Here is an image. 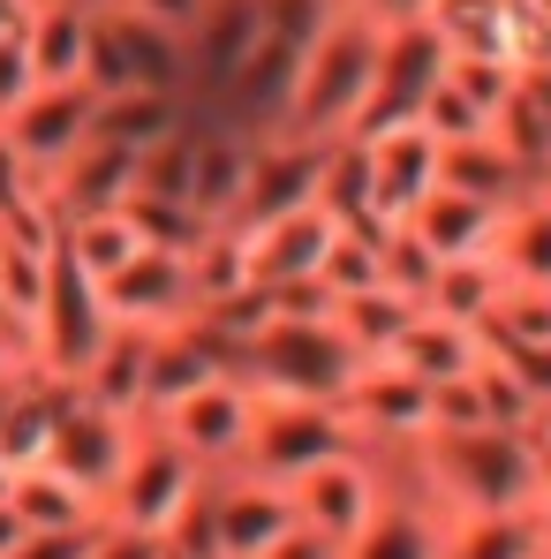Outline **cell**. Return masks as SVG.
<instances>
[{"label":"cell","mask_w":551,"mask_h":559,"mask_svg":"<svg viewBox=\"0 0 551 559\" xmlns=\"http://www.w3.org/2000/svg\"><path fill=\"white\" fill-rule=\"evenodd\" d=\"M378 61H385V23H370L363 8L333 0V15L318 23V38L302 46L287 129L318 136V144L356 136V121H363V106H370V84H378Z\"/></svg>","instance_id":"cell-1"},{"label":"cell","mask_w":551,"mask_h":559,"mask_svg":"<svg viewBox=\"0 0 551 559\" xmlns=\"http://www.w3.org/2000/svg\"><path fill=\"white\" fill-rule=\"evenodd\" d=\"M235 371L250 378L257 393H287V401H340V393H348V378L363 371V356L340 341V325H333V318H265V325L242 341Z\"/></svg>","instance_id":"cell-2"},{"label":"cell","mask_w":551,"mask_h":559,"mask_svg":"<svg viewBox=\"0 0 551 559\" xmlns=\"http://www.w3.org/2000/svg\"><path fill=\"white\" fill-rule=\"evenodd\" d=\"M287 530H295V499H287V484L250 476V468H219L175 537H182L189 552H204V559H265Z\"/></svg>","instance_id":"cell-3"},{"label":"cell","mask_w":551,"mask_h":559,"mask_svg":"<svg viewBox=\"0 0 551 559\" xmlns=\"http://www.w3.org/2000/svg\"><path fill=\"white\" fill-rule=\"evenodd\" d=\"M204 484H212V468L189 462L182 447L144 416L136 424V447H129V462L113 476V491L98 499L106 507V522L113 530H144V537H175L189 522V507L204 499Z\"/></svg>","instance_id":"cell-4"},{"label":"cell","mask_w":551,"mask_h":559,"mask_svg":"<svg viewBox=\"0 0 551 559\" xmlns=\"http://www.w3.org/2000/svg\"><path fill=\"white\" fill-rule=\"evenodd\" d=\"M113 333V310L98 295V280L84 265L61 258L53 242V273H46V302H38V325H31V371H46L53 385H76L92 371V356Z\"/></svg>","instance_id":"cell-5"},{"label":"cell","mask_w":551,"mask_h":559,"mask_svg":"<svg viewBox=\"0 0 551 559\" xmlns=\"http://www.w3.org/2000/svg\"><path fill=\"white\" fill-rule=\"evenodd\" d=\"M84 84L98 98L106 92H167V98H189V38L129 15V8H106L92 31V69Z\"/></svg>","instance_id":"cell-6"},{"label":"cell","mask_w":551,"mask_h":559,"mask_svg":"<svg viewBox=\"0 0 551 559\" xmlns=\"http://www.w3.org/2000/svg\"><path fill=\"white\" fill-rule=\"evenodd\" d=\"M152 424L182 447L189 462L212 468V476H219V468H242L250 431H257V385H250L242 371H219V378H204L196 393L152 408Z\"/></svg>","instance_id":"cell-7"},{"label":"cell","mask_w":551,"mask_h":559,"mask_svg":"<svg viewBox=\"0 0 551 559\" xmlns=\"http://www.w3.org/2000/svg\"><path fill=\"white\" fill-rule=\"evenodd\" d=\"M385 491H393V476H385V462H378L370 447H340V454L310 462L287 484L295 522L318 530V537H333V545H356V537H363L370 514L385 507Z\"/></svg>","instance_id":"cell-8"},{"label":"cell","mask_w":551,"mask_h":559,"mask_svg":"<svg viewBox=\"0 0 551 559\" xmlns=\"http://www.w3.org/2000/svg\"><path fill=\"white\" fill-rule=\"evenodd\" d=\"M340 447H363L340 416V401H287V393H257V431H250V454L242 468L250 476H273V484H295L310 462L340 454Z\"/></svg>","instance_id":"cell-9"},{"label":"cell","mask_w":551,"mask_h":559,"mask_svg":"<svg viewBox=\"0 0 551 559\" xmlns=\"http://www.w3.org/2000/svg\"><path fill=\"white\" fill-rule=\"evenodd\" d=\"M340 416H348V431L363 439L378 462L408 454V447L431 439V385L408 378L393 356H370L363 371L348 378V393H340Z\"/></svg>","instance_id":"cell-10"},{"label":"cell","mask_w":551,"mask_h":559,"mask_svg":"<svg viewBox=\"0 0 551 559\" xmlns=\"http://www.w3.org/2000/svg\"><path fill=\"white\" fill-rule=\"evenodd\" d=\"M92 121H98L92 84H38V92L0 121V144H8V159H15L31 182H46L61 159H76V152L92 144Z\"/></svg>","instance_id":"cell-11"},{"label":"cell","mask_w":551,"mask_h":559,"mask_svg":"<svg viewBox=\"0 0 551 559\" xmlns=\"http://www.w3.org/2000/svg\"><path fill=\"white\" fill-rule=\"evenodd\" d=\"M136 424L144 416H121V408H98L84 401L76 385L61 393V416H53V439H46V462L61 468V476H76L92 499L113 491V476L129 462V447H136Z\"/></svg>","instance_id":"cell-12"},{"label":"cell","mask_w":551,"mask_h":559,"mask_svg":"<svg viewBox=\"0 0 551 559\" xmlns=\"http://www.w3.org/2000/svg\"><path fill=\"white\" fill-rule=\"evenodd\" d=\"M439 76H446V46L431 38V23H423V15H416V23H393V31H385L378 84H370V106H363V121H356V136H348V144H363V136H378V129L416 121V114H423V98L439 92Z\"/></svg>","instance_id":"cell-13"},{"label":"cell","mask_w":551,"mask_h":559,"mask_svg":"<svg viewBox=\"0 0 551 559\" xmlns=\"http://www.w3.org/2000/svg\"><path fill=\"white\" fill-rule=\"evenodd\" d=\"M250 167H257V136H242L212 114H189V212L204 227H227L242 212Z\"/></svg>","instance_id":"cell-14"},{"label":"cell","mask_w":551,"mask_h":559,"mask_svg":"<svg viewBox=\"0 0 551 559\" xmlns=\"http://www.w3.org/2000/svg\"><path fill=\"white\" fill-rule=\"evenodd\" d=\"M325 152H333V144H318V136H295V129H273V136H257V167H250V189H242V212H235V227H257V219H279V212H302V204H318Z\"/></svg>","instance_id":"cell-15"},{"label":"cell","mask_w":551,"mask_h":559,"mask_svg":"<svg viewBox=\"0 0 551 559\" xmlns=\"http://www.w3.org/2000/svg\"><path fill=\"white\" fill-rule=\"evenodd\" d=\"M363 159H370V212L393 219V227L439 189V136L423 121H400V129L363 136Z\"/></svg>","instance_id":"cell-16"},{"label":"cell","mask_w":551,"mask_h":559,"mask_svg":"<svg viewBox=\"0 0 551 559\" xmlns=\"http://www.w3.org/2000/svg\"><path fill=\"white\" fill-rule=\"evenodd\" d=\"M340 219L325 204H302V212H279V219H257L242 227V250H250V280L273 295V287H295V280H318L325 250H333Z\"/></svg>","instance_id":"cell-17"},{"label":"cell","mask_w":551,"mask_h":559,"mask_svg":"<svg viewBox=\"0 0 551 559\" xmlns=\"http://www.w3.org/2000/svg\"><path fill=\"white\" fill-rule=\"evenodd\" d=\"M98 295H106L113 325H144V333H159V325H182L189 310H196L189 258H175V250H136V258H129V265H121L113 280H98Z\"/></svg>","instance_id":"cell-18"},{"label":"cell","mask_w":551,"mask_h":559,"mask_svg":"<svg viewBox=\"0 0 551 559\" xmlns=\"http://www.w3.org/2000/svg\"><path fill=\"white\" fill-rule=\"evenodd\" d=\"M257 31H265V0H212L204 8V23L189 31V114H204L227 92V76L250 61Z\"/></svg>","instance_id":"cell-19"},{"label":"cell","mask_w":551,"mask_h":559,"mask_svg":"<svg viewBox=\"0 0 551 559\" xmlns=\"http://www.w3.org/2000/svg\"><path fill=\"white\" fill-rule=\"evenodd\" d=\"M136 159L144 152H121V144H84L76 159H61L53 175H46V204H53V219H84V212H121L129 197H136Z\"/></svg>","instance_id":"cell-20"},{"label":"cell","mask_w":551,"mask_h":559,"mask_svg":"<svg viewBox=\"0 0 551 559\" xmlns=\"http://www.w3.org/2000/svg\"><path fill=\"white\" fill-rule=\"evenodd\" d=\"M499 204H483V197H460V189H431L400 227L439 258V265H454V258H483L491 250V235H499Z\"/></svg>","instance_id":"cell-21"},{"label":"cell","mask_w":551,"mask_h":559,"mask_svg":"<svg viewBox=\"0 0 551 559\" xmlns=\"http://www.w3.org/2000/svg\"><path fill=\"white\" fill-rule=\"evenodd\" d=\"M92 31H98V15H84L76 0H31V23H23L31 76H38V84H84V69H92Z\"/></svg>","instance_id":"cell-22"},{"label":"cell","mask_w":551,"mask_h":559,"mask_svg":"<svg viewBox=\"0 0 551 559\" xmlns=\"http://www.w3.org/2000/svg\"><path fill=\"white\" fill-rule=\"evenodd\" d=\"M340 559H446V514L393 484L385 507L370 514V530L356 545H340Z\"/></svg>","instance_id":"cell-23"},{"label":"cell","mask_w":551,"mask_h":559,"mask_svg":"<svg viewBox=\"0 0 551 559\" xmlns=\"http://www.w3.org/2000/svg\"><path fill=\"white\" fill-rule=\"evenodd\" d=\"M491 136L514 152V167L537 189H551V69H514V92L499 106Z\"/></svg>","instance_id":"cell-24"},{"label":"cell","mask_w":551,"mask_h":559,"mask_svg":"<svg viewBox=\"0 0 551 559\" xmlns=\"http://www.w3.org/2000/svg\"><path fill=\"white\" fill-rule=\"evenodd\" d=\"M385 356H393L408 378H423V385H446V378H468L476 364H483V333L439 318V310H416V325H408Z\"/></svg>","instance_id":"cell-25"},{"label":"cell","mask_w":551,"mask_h":559,"mask_svg":"<svg viewBox=\"0 0 551 559\" xmlns=\"http://www.w3.org/2000/svg\"><path fill=\"white\" fill-rule=\"evenodd\" d=\"M439 189H460V197H483V204H522L529 197V175L514 167V152L483 129V136H460V144H439Z\"/></svg>","instance_id":"cell-26"},{"label":"cell","mask_w":551,"mask_h":559,"mask_svg":"<svg viewBox=\"0 0 551 559\" xmlns=\"http://www.w3.org/2000/svg\"><path fill=\"white\" fill-rule=\"evenodd\" d=\"M0 491H8V507L23 514V530H92V522H106V507H98L76 476H61L53 462L15 468Z\"/></svg>","instance_id":"cell-27"},{"label":"cell","mask_w":551,"mask_h":559,"mask_svg":"<svg viewBox=\"0 0 551 559\" xmlns=\"http://www.w3.org/2000/svg\"><path fill=\"white\" fill-rule=\"evenodd\" d=\"M144 371H152V333H144V325H113L106 348L92 356V371L76 378V393L98 401V408L144 416Z\"/></svg>","instance_id":"cell-28"},{"label":"cell","mask_w":551,"mask_h":559,"mask_svg":"<svg viewBox=\"0 0 551 559\" xmlns=\"http://www.w3.org/2000/svg\"><path fill=\"white\" fill-rule=\"evenodd\" d=\"M416 310H423V302L400 295V287H385V280H378V287H356V295H333V325H340V341H348L363 364L385 356V348L416 325Z\"/></svg>","instance_id":"cell-29"},{"label":"cell","mask_w":551,"mask_h":559,"mask_svg":"<svg viewBox=\"0 0 551 559\" xmlns=\"http://www.w3.org/2000/svg\"><path fill=\"white\" fill-rule=\"evenodd\" d=\"M491 258L522 287H551V189H529L522 204H506V219L491 235Z\"/></svg>","instance_id":"cell-30"},{"label":"cell","mask_w":551,"mask_h":559,"mask_svg":"<svg viewBox=\"0 0 551 559\" xmlns=\"http://www.w3.org/2000/svg\"><path fill=\"white\" fill-rule=\"evenodd\" d=\"M544 514L537 507H506V514H446V559H529L544 545Z\"/></svg>","instance_id":"cell-31"},{"label":"cell","mask_w":551,"mask_h":559,"mask_svg":"<svg viewBox=\"0 0 551 559\" xmlns=\"http://www.w3.org/2000/svg\"><path fill=\"white\" fill-rule=\"evenodd\" d=\"M189 121V98H167V92H106L98 98V121L92 136L98 144H121V152H152L159 136H175Z\"/></svg>","instance_id":"cell-32"},{"label":"cell","mask_w":551,"mask_h":559,"mask_svg":"<svg viewBox=\"0 0 551 559\" xmlns=\"http://www.w3.org/2000/svg\"><path fill=\"white\" fill-rule=\"evenodd\" d=\"M499 295H506V273H499V258L483 250V258H454V265H439L431 295H423V310H439V318H454V325H476V333H483V318L499 310Z\"/></svg>","instance_id":"cell-33"},{"label":"cell","mask_w":551,"mask_h":559,"mask_svg":"<svg viewBox=\"0 0 551 559\" xmlns=\"http://www.w3.org/2000/svg\"><path fill=\"white\" fill-rule=\"evenodd\" d=\"M423 23L446 53H491L506 61V0H423Z\"/></svg>","instance_id":"cell-34"},{"label":"cell","mask_w":551,"mask_h":559,"mask_svg":"<svg viewBox=\"0 0 551 559\" xmlns=\"http://www.w3.org/2000/svg\"><path fill=\"white\" fill-rule=\"evenodd\" d=\"M136 250H144V242H136L129 212H84V219H61V258L84 265L92 280H113Z\"/></svg>","instance_id":"cell-35"},{"label":"cell","mask_w":551,"mask_h":559,"mask_svg":"<svg viewBox=\"0 0 551 559\" xmlns=\"http://www.w3.org/2000/svg\"><path fill=\"white\" fill-rule=\"evenodd\" d=\"M46 273H53V250H38V242H15V235L0 227V325H15L23 341H31V325H38Z\"/></svg>","instance_id":"cell-36"},{"label":"cell","mask_w":551,"mask_h":559,"mask_svg":"<svg viewBox=\"0 0 551 559\" xmlns=\"http://www.w3.org/2000/svg\"><path fill=\"white\" fill-rule=\"evenodd\" d=\"M476 401H483V424H499V431H537L544 424V408L529 401V385L514 378V364L499 356V348H483V364H476Z\"/></svg>","instance_id":"cell-37"},{"label":"cell","mask_w":551,"mask_h":559,"mask_svg":"<svg viewBox=\"0 0 551 559\" xmlns=\"http://www.w3.org/2000/svg\"><path fill=\"white\" fill-rule=\"evenodd\" d=\"M121 212H129V227H136L144 250H175V258H189V250L204 242V219H196L189 204H175V197H129Z\"/></svg>","instance_id":"cell-38"},{"label":"cell","mask_w":551,"mask_h":559,"mask_svg":"<svg viewBox=\"0 0 551 559\" xmlns=\"http://www.w3.org/2000/svg\"><path fill=\"white\" fill-rule=\"evenodd\" d=\"M318 204L333 212V219H363L370 212V159H363V144H333L325 152V175H318Z\"/></svg>","instance_id":"cell-39"},{"label":"cell","mask_w":551,"mask_h":559,"mask_svg":"<svg viewBox=\"0 0 551 559\" xmlns=\"http://www.w3.org/2000/svg\"><path fill=\"white\" fill-rule=\"evenodd\" d=\"M98 530H106V522H92V530H23V545L8 559H92Z\"/></svg>","instance_id":"cell-40"},{"label":"cell","mask_w":551,"mask_h":559,"mask_svg":"<svg viewBox=\"0 0 551 559\" xmlns=\"http://www.w3.org/2000/svg\"><path fill=\"white\" fill-rule=\"evenodd\" d=\"M38 92V76H31V53H23V38H0V121L23 106V98Z\"/></svg>","instance_id":"cell-41"},{"label":"cell","mask_w":551,"mask_h":559,"mask_svg":"<svg viewBox=\"0 0 551 559\" xmlns=\"http://www.w3.org/2000/svg\"><path fill=\"white\" fill-rule=\"evenodd\" d=\"M129 15H144V23H159V31H175V38H189L196 23H204V8L212 0H121Z\"/></svg>","instance_id":"cell-42"},{"label":"cell","mask_w":551,"mask_h":559,"mask_svg":"<svg viewBox=\"0 0 551 559\" xmlns=\"http://www.w3.org/2000/svg\"><path fill=\"white\" fill-rule=\"evenodd\" d=\"M499 356L514 364V378L529 385V401L551 416V341H544V348H499Z\"/></svg>","instance_id":"cell-43"},{"label":"cell","mask_w":551,"mask_h":559,"mask_svg":"<svg viewBox=\"0 0 551 559\" xmlns=\"http://www.w3.org/2000/svg\"><path fill=\"white\" fill-rule=\"evenodd\" d=\"M159 545L167 537H144V530H98V545H92V559H159Z\"/></svg>","instance_id":"cell-44"},{"label":"cell","mask_w":551,"mask_h":559,"mask_svg":"<svg viewBox=\"0 0 551 559\" xmlns=\"http://www.w3.org/2000/svg\"><path fill=\"white\" fill-rule=\"evenodd\" d=\"M529 499H537V514L551 522V424L529 431Z\"/></svg>","instance_id":"cell-45"},{"label":"cell","mask_w":551,"mask_h":559,"mask_svg":"<svg viewBox=\"0 0 551 559\" xmlns=\"http://www.w3.org/2000/svg\"><path fill=\"white\" fill-rule=\"evenodd\" d=\"M265 559H340V545L295 522V530H287V537H279V545H273V552H265Z\"/></svg>","instance_id":"cell-46"},{"label":"cell","mask_w":551,"mask_h":559,"mask_svg":"<svg viewBox=\"0 0 551 559\" xmlns=\"http://www.w3.org/2000/svg\"><path fill=\"white\" fill-rule=\"evenodd\" d=\"M23 371H31V341H23L15 325H0V393H8Z\"/></svg>","instance_id":"cell-47"},{"label":"cell","mask_w":551,"mask_h":559,"mask_svg":"<svg viewBox=\"0 0 551 559\" xmlns=\"http://www.w3.org/2000/svg\"><path fill=\"white\" fill-rule=\"evenodd\" d=\"M15 545H23V514H15V507H8V491H0V559L15 552Z\"/></svg>","instance_id":"cell-48"},{"label":"cell","mask_w":551,"mask_h":559,"mask_svg":"<svg viewBox=\"0 0 551 559\" xmlns=\"http://www.w3.org/2000/svg\"><path fill=\"white\" fill-rule=\"evenodd\" d=\"M159 559H204V552H189L182 537H167V545H159Z\"/></svg>","instance_id":"cell-49"},{"label":"cell","mask_w":551,"mask_h":559,"mask_svg":"<svg viewBox=\"0 0 551 559\" xmlns=\"http://www.w3.org/2000/svg\"><path fill=\"white\" fill-rule=\"evenodd\" d=\"M76 8H84V15H106V8H121V0H76Z\"/></svg>","instance_id":"cell-50"},{"label":"cell","mask_w":551,"mask_h":559,"mask_svg":"<svg viewBox=\"0 0 551 559\" xmlns=\"http://www.w3.org/2000/svg\"><path fill=\"white\" fill-rule=\"evenodd\" d=\"M529 559H551V530H544V545H537V552H529Z\"/></svg>","instance_id":"cell-51"},{"label":"cell","mask_w":551,"mask_h":559,"mask_svg":"<svg viewBox=\"0 0 551 559\" xmlns=\"http://www.w3.org/2000/svg\"><path fill=\"white\" fill-rule=\"evenodd\" d=\"M529 8H537V15H544V23H551V0H529Z\"/></svg>","instance_id":"cell-52"},{"label":"cell","mask_w":551,"mask_h":559,"mask_svg":"<svg viewBox=\"0 0 551 559\" xmlns=\"http://www.w3.org/2000/svg\"><path fill=\"white\" fill-rule=\"evenodd\" d=\"M544 424H551V416H544Z\"/></svg>","instance_id":"cell-53"}]
</instances>
